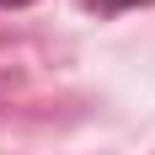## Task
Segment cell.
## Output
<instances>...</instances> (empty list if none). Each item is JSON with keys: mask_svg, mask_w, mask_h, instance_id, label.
Returning a JSON list of instances; mask_svg holds the SVG:
<instances>
[{"mask_svg": "<svg viewBox=\"0 0 155 155\" xmlns=\"http://www.w3.org/2000/svg\"><path fill=\"white\" fill-rule=\"evenodd\" d=\"M0 5H32V0H0Z\"/></svg>", "mask_w": 155, "mask_h": 155, "instance_id": "cell-2", "label": "cell"}, {"mask_svg": "<svg viewBox=\"0 0 155 155\" xmlns=\"http://www.w3.org/2000/svg\"><path fill=\"white\" fill-rule=\"evenodd\" d=\"M96 11H128V5H150V0H91Z\"/></svg>", "mask_w": 155, "mask_h": 155, "instance_id": "cell-1", "label": "cell"}]
</instances>
